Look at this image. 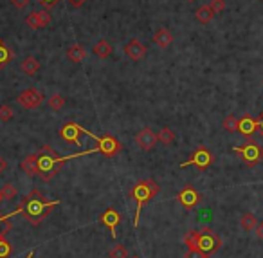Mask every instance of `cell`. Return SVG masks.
I'll list each match as a JSON object with an SVG mask.
<instances>
[{
    "label": "cell",
    "instance_id": "f1b7e54d",
    "mask_svg": "<svg viewBox=\"0 0 263 258\" xmlns=\"http://www.w3.org/2000/svg\"><path fill=\"white\" fill-rule=\"evenodd\" d=\"M16 188L13 186L11 183H5L4 186L0 188V195H2V199H5V201H13L14 197H16Z\"/></svg>",
    "mask_w": 263,
    "mask_h": 258
},
{
    "label": "cell",
    "instance_id": "d6a6232c",
    "mask_svg": "<svg viewBox=\"0 0 263 258\" xmlns=\"http://www.w3.org/2000/svg\"><path fill=\"white\" fill-rule=\"evenodd\" d=\"M211 9L215 11V14H218V13H222V11L226 9V2L224 0H211Z\"/></svg>",
    "mask_w": 263,
    "mask_h": 258
},
{
    "label": "cell",
    "instance_id": "3957f363",
    "mask_svg": "<svg viewBox=\"0 0 263 258\" xmlns=\"http://www.w3.org/2000/svg\"><path fill=\"white\" fill-rule=\"evenodd\" d=\"M184 242H186L188 249H200L207 257L215 255L222 246V239L211 228H202L200 231H188L184 237Z\"/></svg>",
    "mask_w": 263,
    "mask_h": 258
},
{
    "label": "cell",
    "instance_id": "44dd1931",
    "mask_svg": "<svg viewBox=\"0 0 263 258\" xmlns=\"http://www.w3.org/2000/svg\"><path fill=\"white\" fill-rule=\"evenodd\" d=\"M157 139H159L160 145L171 146L175 143V139H177V136H175V132L171 130L169 127H162L159 130V134H157Z\"/></svg>",
    "mask_w": 263,
    "mask_h": 258
},
{
    "label": "cell",
    "instance_id": "ab89813d",
    "mask_svg": "<svg viewBox=\"0 0 263 258\" xmlns=\"http://www.w3.org/2000/svg\"><path fill=\"white\" fill-rule=\"evenodd\" d=\"M34 257V249H33V251H31V253H29L27 255V257H25V258H33Z\"/></svg>",
    "mask_w": 263,
    "mask_h": 258
},
{
    "label": "cell",
    "instance_id": "603a6c76",
    "mask_svg": "<svg viewBox=\"0 0 263 258\" xmlns=\"http://www.w3.org/2000/svg\"><path fill=\"white\" fill-rule=\"evenodd\" d=\"M195 16L200 23H209L215 16V11L211 9V5H202V7H198L195 11Z\"/></svg>",
    "mask_w": 263,
    "mask_h": 258
},
{
    "label": "cell",
    "instance_id": "52a82bcc",
    "mask_svg": "<svg viewBox=\"0 0 263 258\" xmlns=\"http://www.w3.org/2000/svg\"><path fill=\"white\" fill-rule=\"evenodd\" d=\"M213 164V154L209 150H207L206 146H200V148H197V150L193 152L191 155H189V159L186 161V163H182L180 166L182 168H186V166H197L198 170H207L209 166Z\"/></svg>",
    "mask_w": 263,
    "mask_h": 258
},
{
    "label": "cell",
    "instance_id": "7c38bea8",
    "mask_svg": "<svg viewBox=\"0 0 263 258\" xmlns=\"http://www.w3.org/2000/svg\"><path fill=\"white\" fill-rule=\"evenodd\" d=\"M125 54L130 58L132 61H141L144 60V56L148 54V47L141 42V40H137V38H132L125 43Z\"/></svg>",
    "mask_w": 263,
    "mask_h": 258
},
{
    "label": "cell",
    "instance_id": "4316f807",
    "mask_svg": "<svg viewBox=\"0 0 263 258\" xmlns=\"http://www.w3.org/2000/svg\"><path fill=\"white\" fill-rule=\"evenodd\" d=\"M47 105L52 108V110H61V108L65 107V98L63 96H60V94H52L51 98L47 99Z\"/></svg>",
    "mask_w": 263,
    "mask_h": 258
},
{
    "label": "cell",
    "instance_id": "ffe728a7",
    "mask_svg": "<svg viewBox=\"0 0 263 258\" xmlns=\"http://www.w3.org/2000/svg\"><path fill=\"white\" fill-rule=\"evenodd\" d=\"M92 52H94L98 58H101V60H103V58H108L110 54H112V45L108 43V40H103V38H101L98 43H94V47H92Z\"/></svg>",
    "mask_w": 263,
    "mask_h": 258
},
{
    "label": "cell",
    "instance_id": "7402d4cb",
    "mask_svg": "<svg viewBox=\"0 0 263 258\" xmlns=\"http://www.w3.org/2000/svg\"><path fill=\"white\" fill-rule=\"evenodd\" d=\"M258 224H260L258 217L254 215V213H244L242 219H240V226H242L245 231H256Z\"/></svg>",
    "mask_w": 263,
    "mask_h": 258
},
{
    "label": "cell",
    "instance_id": "836d02e7",
    "mask_svg": "<svg viewBox=\"0 0 263 258\" xmlns=\"http://www.w3.org/2000/svg\"><path fill=\"white\" fill-rule=\"evenodd\" d=\"M36 2H38V4H40V5H42V7H43V9H52V7H54V5H56L58 4V2H60V0H36Z\"/></svg>",
    "mask_w": 263,
    "mask_h": 258
},
{
    "label": "cell",
    "instance_id": "d6986e66",
    "mask_svg": "<svg viewBox=\"0 0 263 258\" xmlns=\"http://www.w3.org/2000/svg\"><path fill=\"white\" fill-rule=\"evenodd\" d=\"M87 58V51H85V47L81 43H74L72 47L67 49V60L72 61V63H80Z\"/></svg>",
    "mask_w": 263,
    "mask_h": 258
},
{
    "label": "cell",
    "instance_id": "9a60e30c",
    "mask_svg": "<svg viewBox=\"0 0 263 258\" xmlns=\"http://www.w3.org/2000/svg\"><path fill=\"white\" fill-rule=\"evenodd\" d=\"M99 224L107 226L108 230L112 231V237L116 239V228L121 224V215H119V211L114 210V208H107L103 215L99 217Z\"/></svg>",
    "mask_w": 263,
    "mask_h": 258
},
{
    "label": "cell",
    "instance_id": "7bdbcfd3",
    "mask_svg": "<svg viewBox=\"0 0 263 258\" xmlns=\"http://www.w3.org/2000/svg\"><path fill=\"white\" fill-rule=\"evenodd\" d=\"M0 201H2V195H0Z\"/></svg>",
    "mask_w": 263,
    "mask_h": 258
},
{
    "label": "cell",
    "instance_id": "d4e9b609",
    "mask_svg": "<svg viewBox=\"0 0 263 258\" xmlns=\"http://www.w3.org/2000/svg\"><path fill=\"white\" fill-rule=\"evenodd\" d=\"M238 121H240L238 117L229 114V116H226V119L222 123V127H224L226 132H229V134H235V132H238Z\"/></svg>",
    "mask_w": 263,
    "mask_h": 258
},
{
    "label": "cell",
    "instance_id": "2e32d148",
    "mask_svg": "<svg viewBox=\"0 0 263 258\" xmlns=\"http://www.w3.org/2000/svg\"><path fill=\"white\" fill-rule=\"evenodd\" d=\"M173 42V34L169 33L166 27H160L157 29L155 33H153V43L155 45H159L160 49H166V47H169V43Z\"/></svg>",
    "mask_w": 263,
    "mask_h": 258
},
{
    "label": "cell",
    "instance_id": "74e56055",
    "mask_svg": "<svg viewBox=\"0 0 263 258\" xmlns=\"http://www.w3.org/2000/svg\"><path fill=\"white\" fill-rule=\"evenodd\" d=\"M256 235H258V239L263 240V221L258 224V228H256Z\"/></svg>",
    "mask_w": 263,
    "mask_h": 258
},
{
    "label": "cell",
    "instance_id": "cb8c5ba5",
    "mask_svg": "<svg viewBox=\"0 0 263 258\" xmlns=\"http://www.w3.org/2000/svg\"><path fill=\"white\" fill-rule=\"evenodd\" d=\"M11 60H13V51L5 45L4 40H0V69H4Z\"/></svg>",
    "mask_w": 263,
    "mask_h": 258
},
{
    "label": "cell",
    "instance_id": "6da1fadb",
    "mask_svg": "<svg viewBox=\"0 0 263 258\" xmlns=\"http://www.w3.org/2000/svg\"><path fill=\"white\" fill-rule=\"evenodd\" d=\"M98 148H92V150H87V152H78V154H72V155H60L58 152H54L49 145H43L38 152V177L42 179L43 183H49L54 175L63 168V164L67 161L76 159V157H81V155H90V154H96Z\"/></svg>",
    "mask_w": 263,
    "mask_h": 258
},
{
    "label": "cell",
    "instance_id": "ac0fdd59",
    "mask_svg": "<svg viewBox=\"0 0 263 258\" xmlns=\"http://www.w3.org/2000/svg\"><path fill=\"white\" fill-rule=\"evenodd\" d=\"M20 168L24 170V174H27L29 177H34L38 175V155L36 154H31L27 155L22 163H20Z\"/></svg>",
    "mask_w": 263,
    "mask_h": 258
},
{
    "label": "cell",
    "instance_id": "8992f818",
    "mask_svg": "<svg viewBox=\"0 0 263 258\" xmlns=\"http://www.w3.org/2000/svg\"><path fill=\"white\" fill-rule=\"evenodd\" d=\"M233 152L235 154H238L240 157H242V161H244L247 166H256V164L260 163V161L263 159V148L256 143L254 139H247V143L242 146H235L233 148Z\"/></svg>",
    "mask_w": 263,
    "mask_h": 258
},
{
    "label": "cell",
    "instance_id": "4dcf8cb0",
    "mask_svg": "<svg viewBox=\"0 0 263 258\" xmlns=\"http://www.w3.org/2000/svg\"><path fill=\"white\" fill-rule=\"evenodd\" d=\"M11 119H13V110H11L9 105L2 103L0 105V121L7 123V121H11Z\"/></svg>",
    "mask_w": 263,
    "mask_h": 258
},
{
    "label": "cell",
    "instance_id": "e0dca14e",
    "mask_svg": "<svg viewBox=\"0 0 263 258\" xmlns=\"http://www.w3.org/2000/svg\"><path fill=\"white\" fill-rule=\"evenodd\" d=\"M20 69H22V72H24L25 76H34L40 70V61L36 60V56H25L24 60H22V63H20Z\"/></svg>",
    "mask_w": 263,
    "mask_h": 258
},
{
    "label": "cell",
    "instance_id": "1f68e13d",
    "mask_svg": "<svg viewBox=\"0 0 263 258\" xmlns=\"http://www.w3.org/2000/svg\"><path fill=\"white\" fill-rule=\"evenodd\" d=\"M184 258H209V257L204 251H200V249H188L186 255H184Z\"/></svg>",
    "mask_w": 263,
    "mask_h": 258
},
{
    "label": "cell",
    "instance_id": "30bf717a",
    "mask_svg": "<svg viewBox=\"0 0 263 258\" xmlns=\"http://www.w3.org/2000/svg\"><path fill=\"white\" fill-rule=\"evenodd\" d=\"M83 134V127H80L78 123H74V121H69V123H65L63 127H61V130H60V137L65 143H71V145H74V146H80L81 145V141H80V136Z\"/></svg>",
    "mask_w": 263,
    "mask_h": 258
},
{
    "label": "cell",
    "instance_id": "9c48e42d",
    "mask_svg": "<svg viewBox=\"0 0 263 258\" xmlns=\"http://www.w3.org/2000/svg\"><path fill=\"white\" fill-rule=\"evenodd\" d=\"M159 143V139H157V134L151 128L144 127L142 130H139L135 134V145L141 148L142 152H150L155 148V145Z\"/></svg>",
    "mask_w": 263,
    "mask_h": 258
},
{
    "label": "cell",
    "instance_id": "60d3db41",
    "mask_svg": "<svg viewBox=\"0 0 263 258\" xmlns=\"http://www.w3.org/2000/svg\"><path fill=\"white\" fill-rule=\"evenodd\" d=\"M132 258H141V257H139V255H133V257H132Z\"/></svg>",
    "mask_w": 263,
    "mask_h": 258
},
{
    "label": "cell",
    "instance_id": "d590c367",
    "mask_svg": "<svg viewBox=\"0 0 263 258\" xmlns=\"http://www.w3.org/2000/svg\"><path fill=\"white\" fill-rule=\"evenodd\" d=\"M67 2H69L72 7H81V5H83L87 0H67Z\"/></svg>",
    "mask_w": 263,
    "mask_h": 258
},
{
    "label": "cell",
    "instance_id": "484cf974",
    "mask_svg": "<svg viewBox=\"0 0 263 258\" xmlns=\"http://www.w3.org/2000/svg\"><path fill=\"white\" fill-rule=\"evenodd\" d=\"M18 213V210H14L13 213H7V215H2L0 217V235L2 233H9L13 224H11V217H14Z\"/></svg>",
    "mask_w": 263,
    "mask_h": 258
},
{
    "label": "cell",
    "instance_id": "b9f144b4",
    "mask_svg": "<svg viewBox=\"0 0 263 258\" xmlns=\"http://www.w3.org/2000/svg\"><path fill=\"white\" fill-rule=\"evenodd\" d=\"M186 2H195V0H186Z\"/></svg>",
    "mask_w": 263,
    "mask_h": 258
},
{
    "label": "cell",
    "instance_id": "83f0119b",
    "mask_svg": "<svg viewBox=\"0 0 263 258\" xmlns=\"http://www.w3.org/2000/svg\"><path fill=\"white\" fill-rule=\"evenodd\" d=\"M7 233H2L0 235V258H9L11 253H13V249H11V244L5 240Z\"/></svg>",
    "mask_w": 263,
    "mask_h": 258
},
{
    "label": "cell",
    "instance_id": "5bb4252c",
    "mask_svg": "<svg viewBox=\"0 0 263 258\" xmlns=\"http://www.w3.org/2000/svg\"><path fill=\"white\" fill-rule=\"evenodd\" d=\"M260 128V119H256V117H253L251 114H245L244 117H240L238 121V132L242 134V136H245L247 139L249 137L254 136V132Z\"/></svg>",
    "mask_w": 263,
    "mask_h": 258
},
{
    "label": "cell",
    "instance_id": "f546056e",
    "mask_svg": "<svg viewBox=\"0 0 263 258\" xmlns=\"http://www.w3.org/2000/svg\"><path fill=\"white\" fill-rule=\"evenodd\" d=\"M108 258H128L127 248L121 244H116L110 251H108Z\"/></svg>",
    "mask_w": 263,
    "mask_h": 258
},
{
    "label": "cell",
    "instance_id": "e575fe53",
    "mask_svg": "<svg viewBox=\"0 0 263 258\" xmlns=\"http://www.w3.org/2000/svg\"><path fill=\"white\" fill-rule=\"evenodd\" d=\"M11 4L14 5V9H24L29 5V0H11Z\"/></svg>",
    "mask_w": 263,
    "mask_h": 258
},
{
    "label": "cell",
    "instance_id": "f35d334b",
    "mask_svg": "<svg viewBox=\"0 0 263 258\" xmlns=\"http://www.w3.org/2000/svg\"><path fill=\"white\" fill-rule=\"evenodd\" d=\"M260 132H262V137H263V114L260 117Z\"/></svg>",
    "mask_w": 263,
    "mask_h": 258
},
{
    "label": "cell",
    "instance_id": "4fadbf2b",
    "mask_svg": "<svg viewBox=\"0 0 263 258\" xmlns=\"http://www.w3.org/2000/svg\"><path fill=\"white\" fill-rule=\"evenodd\" d=\"M25 23H27L31 29H43V27H47L49 23H51V14H49L47 9L33 11L31 14H27Z\"/></svg>",
    "mask_w": 263,
    "mask_h": 258
},
{
    "label": "cell",
    "instance_id": "5b68a950",
    "mask_svg": "<svg viewBox=\"0 0 263 258\" xmlns=\"http://www.w3.org/2000/svg\"><path fill=\"white\" fill-rule=\"evenodd\" d=\"M83 134L85 136L92 137V139L98 143V152H101L103 155H107V157H116V155L121 152L123 145L119 143L118 139L114 136H110V134H105V136H96V134H92L90 130H87V128H83Z\"/></svg>",
    "mask_w": 263,
    "mask_h": 258
},
{
    "label": "cell",
    "instance_id": "277c9868",
    "mask_svg": "<svg viewBox=\"0 0 263 258\" xmlns=\"http://www.w3.org/2000/svg\"><path fill=\"white\" fill-rule=\"evenodd\" d=\"M159 192H160V188H159V184L153 181V179H142V181H139V183H135L133 186L130 188V197L137 202L135 219H133V226H135V228H137V224H139L141 208L144 206L146 202H150Z\"/></svg>",
    "mask_w": 263,
    "mask_h": 258
},
{
    "label": "cell",
    "instance_id": "ba28073f",
    "mask_svg": "<svg viewBox=\"0 0 263 258\" xmlns=\"http://www.w3.org/2000/svg\"><path fill=\"white\" fill-rule=\"evenodd\" d=\"M175 201L180 202V206L186 208V210H193V208H197L198 202H200V193H198L191 184H186V186L177 193Z\"/></svg>",
    "mask_w": 263,
    "mask_h": 258
},
{
    "label": "cell",
    "instance_id": "8d00e7d4",
    "mask_svg": "<svg viewBox=\"0 0 263 258\" xmlns=\"http://www.w3.org/2000/svg\"><path fill=\"white\" fill-rule=\"evenodd\" d=\"M5 170H7V161L4 157H0V174H4Z\"/></svg>",
    "mask_w": 263,
    "mask_h": 258
},
{
    "label": "cell",
    "instance_id": "7a4b0ae2",
    "mask_svg": "<svg viewBox=\"0 0 263 258\" xmlns=\"http://www.w3.org/2000/svg\"><path fill=\"white\" fill-rule=\"evenodd\" d=\"M60 204V201H49L38 192V190H31L29 195L22 199L18 206V213L24 215V219L31 226H38L40 222L52 213V210Z\"/></svg>",
    "mask_w": 263,
    "mask_h": 258
},
{
    "label": "cell",
    "instance_id": "8fae6325",
    "mask_svg": "<svg viewBox=\"0 0 263 258\" xmlns=\"http://www.w3.org/2000/svg\"><path fill=\"white\" fill-rule=\"evenodd\" d=\"M16 101L24 108H27V110H34V108H38L43 103V96L36 89H25L24 92L18 94Z\"/></svg>",
    "mask_w": 263,
    "mask_h": 258
}]
</instances>
